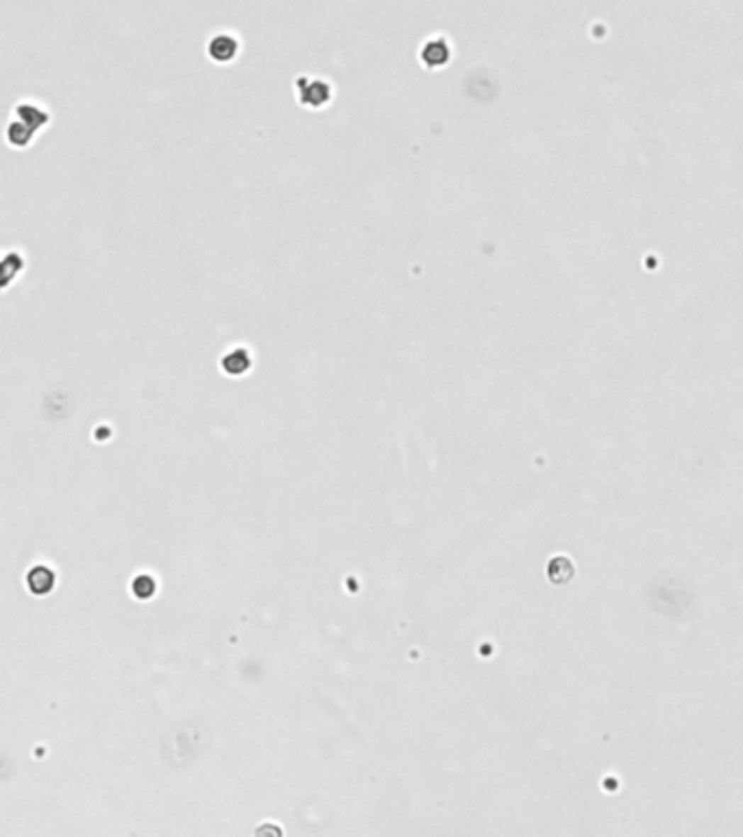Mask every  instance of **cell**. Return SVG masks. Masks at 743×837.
<instances>
[{
	"label": "cell",
	"instance_id": "obj_1",
	"mask_svg": "<svg viewBox=\"0 0 743 837\" xmlns=\"http://www.w3.org/2000/svg\"><path fill=\"white\" fill-rule=\"evenodd\" d=\"M210 57H214L216 62H231L238 55V40L233 35H216L210 46H207Z\"/></svg>",
	"mask_w": 743,
	"mask_h": 837
},
{
	"label": "cell",
	"instance_id": "obj_2",
	"mask_svg": "<svg viewBox=\"0 0 743 837\" xmlns=\"http://www.w3.org/2000/svg\"><path fill=\"white\" fill-rule=\"evenodd\" d=\"M249 367H251V355L245 349H233L231 353L225 355V360H223V369L229 375H240V373L249 371Z\"/></svg>",
	"mask_w": 743,
	"mask_h": 837
},
{
	"label": "cell",
	"instance_id": "obj_3",
	"mask_svg": "<svg viewBox=\"0 0 743 837\" xmlns=\"http://www.w3.org/2000/svg\"><path fill=\"white\" fill-rule=\"evenodd\" d=\"M16 113L20 116L22 123H26L28 127H33L35 131H38V127H44V125H48V121H50L48 111H44V109L38 107V105H20V107L16 109Z\"/></svg>",
	"mask_w": 743,
	"mask_h": 837
},
{
	"label": "cell",
	"instance_id": "obj_4",
	"mask_svg": "<svg viewBox=\"0 0 743 837\" xmlns=\"http://www.w3.org/2000/svg\"><path fill=\"white\" fill-rule=\"evenodd\" d=\"M314 83L310 87H301V103L310 105V107H320L325 101H330V87L316 83V89H312Z\"/></svg>",
	"mask_w": 743,
	"mask_h": 837
},
{
	"label": "cell",
	"instance_id": "obj_5",
	"mask_svg": "<svg viewBox=\"0 0 743 837\" xmlns=\"http://www.w3.org/2000/svg\"><path fill=\"white\" fill-rule=\"evenodd\" d=\"M28 584H31L33 593L44 595L55 584V576L46 570V567H38V570H33L31 576H28Z\"/></svg>",
	"mask_w": 743,
	"mask_h": 837
},
{
	"label": "cell",
	"instance_id": "obj_6",
	"mask_svg": "<svg viewBox=\"0 0 743 837\" xmlns=\"http://www.w3.org/2000/svg\"><path fill=\"white\" fill-rule=\"evenodd\" d=\"M33 133H35V129L28 127V125L22 123V121H13V123L9 125V142H11L13 146H26L28 142H31Z\"/></svg>",
	"mask_w": 743,
	"mask_h": 837
},
{
	"label": "cell",
	"instance_id": "obj_7",
	"mask_svg": "<svg viewBox=\"0 0 743 837\" xmlns=\"http://www.w3.org/2000/svg\"><path fill=\"white\" fill-rule=\"evenodd\" d=\"M440 52H447V48H445L440 42L438 44H428L425 48H423V59H425V64H430V66H434V57H436V66H440L445 59H447V55H440Z\"/></svg>",
	"mask_w": 743,
	"mask_h": 837
},
{
	"label": "cell",
	"instance_id": "obj_8",
	"mask_svg": "<svg viewBox=\"0 0 743 837\" xmlns=\"http://www.w3.org/2000/svg\"><path fill=\"white\" fill-rule=\"evenodd\" d=\"M153 591H155V582L151 576H140L135 580V595L138 597H151Z\"/></svg>",
	"mask_w": 743,
	"mask_h": 837
}]
</instances>
